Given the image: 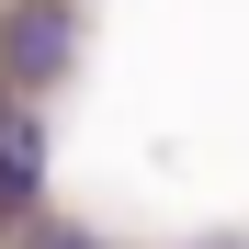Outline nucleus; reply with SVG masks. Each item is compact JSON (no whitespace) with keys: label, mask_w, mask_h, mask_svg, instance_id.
Returning <instances> with one entry per match:
<instances>
[{"label":"nucleus","mask_w":249,"mask_h":249,"mask_svg":"<svg viewBox=\"0 0 249 249\" xmlns=\"http://www.w3.org/2000/svg\"><path fill=\"white\" fill-rule=\"evenodd\" d=\"M79 68V0H0V91H57Z\"/></svg>","instance_id":"1"},{"label":"nucleus","mask_w":249,"mask_h":249,"mask_svg":"<svg viewBox=\"0 0 249 249\" xmlns=\"http://www.w3.org/2000/svg\"><path fill=\"white\" fill-rule=\"evenodd\" d=\"M23 249H91V238H79V227H34Z\"/></svg>","instance_id":"2"}]
</instances>
